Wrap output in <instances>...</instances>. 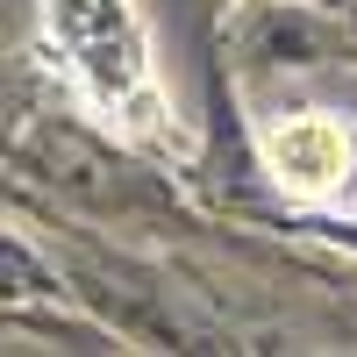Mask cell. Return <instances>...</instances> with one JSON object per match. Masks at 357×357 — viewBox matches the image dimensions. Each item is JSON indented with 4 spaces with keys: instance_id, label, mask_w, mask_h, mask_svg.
Segmentation results:
<instances>
[{
    "instance_id": "2",
    "label": "cell",
    "mask_w": 357,
    "mask_h": 357,
    "mask_svg": "<svg viewBox=\"0 0 357 357\" xmlns=\"http://www.w3.org/2000/svg\"><path fill=\"white\" fill-rule=\"evenodd\" d=\"M264 165H272V178L293 200H329V193L350 186L357 143L329 114H286V122L264 129Z\"/></svg>"
},
{
    "instance_id": "1",
    "label": "cell",
    "mask_w": 357,
    "mask_h": 357,
    "mask_svg": "<svg viewBox=\"0 0 357 357\" xmlns=\"http://www.w3.org/2000/svg\"><path fill=\"white\" fill-rule=\"evenodd\" d=\"M43 50L100 129L143 143V151L186 143L172 122V93L158 79V50L136 0H43Z\"/></svg>"
}]
</instances>
